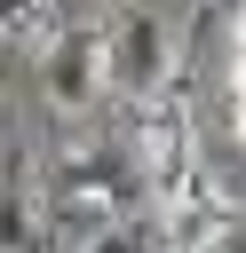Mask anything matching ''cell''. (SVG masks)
<instances>
[{
    "label": "cell",
    "mask_w": 246,
    "mask_h": 253,
    "mask_svg": "<svg viewBox=\"0 0 246 253\" xmlns=\"http://www.w3.org/2000/svg\"><path fill=\"white\" fill-rule=\"evenodd\" d=\"M230 229H238V206H230V190L206 182L198 166H190L175 190H159V245H167V253H214Z\"/></svg>",
    "instance_id": "obj_2"
},
{
    "label": "cell",
    "mask_w": 246,
    "mask_h": 253,
    "mask_svg": "<svg viewBox=\"0 0 246 253\" xmlns=\"http://www.w3.org/2000/svg\"><path fill=\"white\" fill-rule=\"evenodd\" d=\"M135 166L151 174V190H175L198 158H190V119H183V103L175 95H151L143 103V119H135Z\"/></svg>",
    "instance_id": "obj_4"
},
{
    "label": "cell",
    "mask_w": 246,
    "mask_h": 253,
    "mask_svg": "<svg viewBox=\"0 0 246 253\" xmlns=\"http://www.w3.org/2000/svg\"><path fill=\"white\" fill-rule=\"evenodd\" d=\"M40 87L63 119H79L103 87H111V55H103V24H63L40 47Z\"/></svg>",
    "instance_id": "obj_1"
},
{
    "label": "cell",
    "mask_w": 246,
    "mask_h": 253,
    "mask_svg": "<svg viewBox=\"0 0 246 253\" xmlns=\"http://www.w3.org/2000/svg\"><path fill=\"white\" fill-rule=\"evenodd\" d=\"M230 79H246V0H238V24H230Z\"/></svg>",
    "instance_id": "obj_7"
},
{
    "label": "cell",
    "mask_w": 246,
    "mask_h": 253,
    "mask_svg": "<svg viewBox=\"0 0 246 253\" xmlns=\"http://www.w3.org/2000/svg\"><path fill=\"white\" fill-rule=\"evenodd\" d=\"M0 40L48 47V40H56V0H0Z\"/></svg>",
    "instance_id": "obj_5"
},
{
    "label": "cell",
    "mask_w": 246,
    "mask_h": 253,
    "mask_svg": "<svg viewBox=\"0 0 246 253\" xmlns=\"http://www.w3.org/2000/svg\"><path fill=\"white\" fill-rule=\"evenodd\" d=\"M79 253H151V229H135V221H111V229H95Z\"/></svg>",
    "instance_id": "obj_6"
},
{
    "label": "cell",
    "mask_w": 246,
    "mask_h": 253,
    "mask_svg": "<svg viewBox=\"0 0 246 253\" xmlns=\"http://www.w3.org/2000/svg\"><path fill=\"white\" fill-rule=\"evenodd\" d=\"M103 55H111V87L151 103L167 87V55L175 47H167V24L151 8H119V24H103Z\"/></svg>",
    "instance_id": "obj_3"
},
{
    "label": "cell",
    "mask_w": 246,
    "mask_h": 253,
    "mask_svg": "<svg viewBox=\"0 0 246 253\" xmlns=\"http://www.w3.org/2000/svg\"><path fill=\"white\" fill-rule=\"evenodd\" d=\"M230 134L246 142V79H230Z\"/></svg>",
    "instance_id": "obj_8"
}]
</instances>
